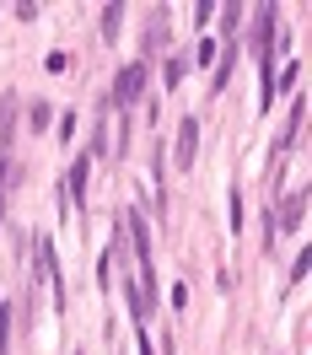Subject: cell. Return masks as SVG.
<instances>
[{
  "label": "cell",
  "instance_id": "1",
  "mask_svg": "<svg viewBox=\"0 0 312 355\" xmlns=\"http://www.w3.org/2000/svg\"><path fill=\"white\" fill-rule=\"evenodd\" d=\"M302 216H307V189H291V194H286V205H280V210L269 205V216H264L269 248H275V237H280V232H296V226H302Z\"/></svg>",
  "mask_w": 312,
  "mask_h": 355
},
{
  "label": "cell",
  "instance_id": "2",
  "mask_svg": "<svg viewBox=\"0 0 312 355\" xmlns=\"http://www.w3.org/2000/svg\"><path fill=\"white\" fill-rule=\"evenodd\" d=\"M146 70H151L146 60H135V65L119 70V81H113V92H108V103H113V108H130L135 97L146 92Z\"/></svg>",
  "mask_w": 312,
  "mask_h": 355
},
{
  "label": "cell",
  "instance_id": "3",
  "mask_svg": "<svg viewBox=\"0 0 312 355\" xmlns=\"http://www.w3.org/2000/svg\"><path fill=\"white\" fill-rule=\"evenodd\" d=\"M38 275H44V286L54 291V307L65 312V275H60V259H54V237H38Z\"/></svg>",
  "mask_w": 312,
  "mask_h": 355
},
{
  "label": "cell",
  "instance_id": "4",
  "mask_svg": "<svg viewBox=\"0 0 312 355\" xmlns=\"http://www.w3.org/2000/svg\"><path fill=\"white\" fill-rule=\"evenodd\" d=\"M87 173H92V156L81 151L70 162V173H65V205H76V210L87 205ZM65 205H60V210H65Z\"/></svg>",
  "mask_w": 312,
  "mask_h": 355
},
{
  "label": "cell",
  "instance_id": "5",
  "mask_svg": "<svg viewBox=\"0 0 312 355\" xmlns=\"http://www.w3.org/2000/svg\"><path fill=\"white\" fill-rule=\"evenodd\" d=\"M124 232H130V248L140 264H151V226H146V216L140 210H124Z\"/></svg>",
  "mask_w": 312,
  "mask_h": 355
},
{
  "label": "cell",
  "instance_id": "6",
  "mask_svg": "<svg viewBox=\"0 0 312 355\" xmlns=\"http://www.w3.org/2000/svg\"><path fill=\"white\" fill-rule=\"evenodd\" d=\"M194 151H200V119H183L178 124V167H189V162H194Z\"/></svg>",
  "mask_w": 312,
  "mask_h": 355
},
{
  "label": "cell",
  "instance_id": "7",
  "mask_svg": "<svg viewBox=\"0 0 312 355\" xmlns=\"http://www.w3.org/2000/svg\"><path fill=\"white\" fill-rule=\"evenodd\" d=\"M11 135H17V92H11L6 103H0V151L11 146Z\"/></svg>",
  "mask_w": 312,
  "mask_h": 355
},
{
  "label": "cell",
  "instance_id": "8",
  "mask_svg": "<svg viewBox=\"0 0 312 355\" xmlns=\"http://www.w3.org/2000/svg\"><path fill=\"white\" fill-rule=\"evenodd\" d=\"M0 355H11V302L0 296Z\"/></svg>",
  "mask_w": 312,
  "mask_h": 355
},
{
  "label": "cell",
  "instance_id": "9",
  "mask_svg": "<svg viewBox=\"0 0 312 355\" xmlns=\"http://www.w3.org/2000/svg\"><path fill=\"white\" fill-rule=\"evenodd\" d=\"M183 65H189V60H183V54H173V60L162 65V81H167V87H178V81H183Z\"/></svg>",
  "mask_w": 312,
  "mask_h": 355
},
{
  "label": "cell",
  "instance_id": "10",
  "mask_svg": "<svg viewBox=\"0 0 312 355\" xmlns=\"http://www.w3.org/2000/svg\"><path fill=\"white\" fill-rule=\"evenodd\" d=\"M27 124H33V130H49V119H54V113H49V103H27Z\"/></svg>",
  "mask_w": 312,
  "mask_h": 355
},
{
  "label": "cell",
  "instance_id": "11",
  "mask_svg": "<svg viewBox=\"0 0 312 355\" xmlns=\"http://www.w3.org/2000/svg\"><path fill=\"white\" fill-rule=\"evenodd\" d=\"M119 17H124V6H108V11H103V38H119Z\"/></svg>",
  "mask_w": 312,
  "mask_h": 355
},
{
  "label": "cell",
  "instance_id": "12",
  "mask_svg": "<svg viewBox=\"0 0 312 355\" xmlns=\"http://www.w3.org/2000/svg\"><path fill=\"white\" fill-rule=\"evenodd\" d=\"M44 70H54V76H60V70H70V54H60V49H54V54L44 60Z\"/></svg>",
  "mask_w": 312,
  "mask_h": 355
},
{
  "label": "cell",
  "instance_id": "13",
  "mask_svg": "<svg viewBox=\"0 0 312 355\" xmlns=\"http://www.w3.org/2000/svg\"><path fill=\"white\" fill-rule=\"evenodd\" d=\"M6 183H11V162L0 156V216H6Z\"/></svg>",
  "mask_w": 312,
  "mask_h": 355
}]
</instances>
